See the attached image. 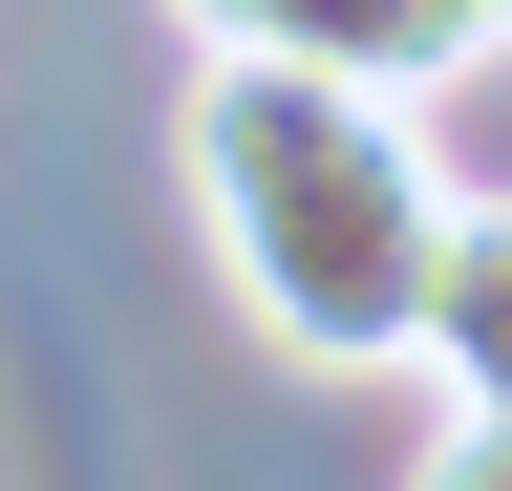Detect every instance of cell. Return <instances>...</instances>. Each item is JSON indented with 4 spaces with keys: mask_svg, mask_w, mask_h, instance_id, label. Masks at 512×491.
<instances>
[{
    "mask_svg": "<svg viewBox=\"0 0 512 491\" xmlns=\"http://www.w3.org/2000/svg\"><path fill=\"white\" fill-rule=\"evenodd\" d=\"M192 43H278V65H363V86H448V65H491L470 43V0H171Z\"/></svg>",
    "mask_w": 512,
    "mask_h": 491,
    "instance_id": "2",
    "label": "cell"
},
{
    "mask_svg": "<svg viewBox=\"0 0 512 491\" xmlns=\"http://www.w3.org/2000/svg\"><path fill=\"white\" fill-rule=\"evenodd\" d=\"M406 363L448 385V427H512V193H448V257H427Z\"/></svg>",
    "mask_w": 512,
    "mask_h": 491,
    "instance_id": "3",
    "label": "cell"
},
{
    "mask_svg": "<svg viewBox=\"0 0 512 491\" xmlns=\"http://www.w3.org/2000/svg\"><path fill=\"white\" fill-rule=\"evenodd\" d=\"M448 470H491V491H512V427H448Z\"/></svg>",
    "mask_w": 512,
    "mask_h": 491,
    "instance_id": "4",
    "label": "cell"
},
{
    "mask_svg": "<svg viewBox=\"0 0 512 491\" xmlns=\"http://www.w3.org/2000/svg\"><path fill=\"white\" fill-rule=\"evenodd\" d=\"M171 171H192V235H214L235 321L278 342V363H342V385L406 363L427 257H448L427 86L278 65V43H192V86H171Z\"/></svg>",
    "mask_w": 512,
    "mask_h": 491,
    "instance_id": "1",
    "label": "cell"
},
{
    "mask_svg": "<svg viewBox=\"0 0 512 491\" xmlns=\"http://www.w3.org/2000/svg\"><path fill=\"white\" fill-rule=\"evenodd\" d=\"M470 43H512V0H470Z\"/></svg>",
    "mask_w": 512,
    "mask_h": 491,
    "instance_id": "5",
    "label": "cell"
}]
</instances>
